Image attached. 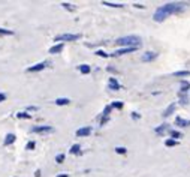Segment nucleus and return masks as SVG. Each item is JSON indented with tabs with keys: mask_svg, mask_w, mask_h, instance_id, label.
<instances>
[{
	"mask_svg": "<svg viewBox=\"0 0 190 177\" xmlns=\"http://www.w3.org/2000/svg\"><path fill=\"white\" fill-rule=\"evenodd\" d=\"M90 71H91V68H90L89 65H81V66H79V72H81V74H89Z\"/></svg>",
	"mask_w": 190,
	"mask_h": 177,
	"instance_id": "obj_14",
	"label": "nucleus"
},
{
	"mask_svg": "<svg viewBox=\"0 0 190 177\" xmlns=\"http://www.w3.org/2000/svg\"><path fill=\"white\" fill-rule=\"evenodd\" d=\"M63 161H65V155H63V153H61V155H57V156H56V162L61 164Z\"/></svg>",
	"mask_w": 190,
	"mask_h": 177,
	"instance_id": "obj_23",
	"label": "nucleus"
},
{
	"mask_svg": "<svg viewBox=\"0 0 190 177\" xmlns=\"http://www.w3.org/2000/svg\"><path fill=\"white\" fill-rule=\"evenodd\" d=\"M165 144H166L168 147H172V146H177V141H175V140H168Z\"/></svg>",
	"mask_w": 190,
	"mask_h": 177,
	"instance_id": "obj_25",
	"label": "nucleus"
},
{
	"mask_svg": "<svg viewBox=\"0 0 190 177\" xmlns=\"http://www.w3.org/2000/svg\"><path fill=\"white\" fill-rule=\"evenodd\" d=\"M61 6L67 9V11H75V6L73 5H70V3H61Z\"/></svg>",
	"mask_w": 190,
	"mask_h": 177,
	"instance_id": "obj_19",
	"label": "nucleus"
},
{
	"mask_svg": "<svg viewBox=\"0 0 190 177\" xmlns=\"http://www.w3.org/2000/svg\"><path fill=\"white\" fill-rule=\"evenodd\" d=\"M174 108H175V104H172V105H169L168 107V110L163 113V116H171V113L174 111Z\"/></svg>",
	"mask_w": 190,
	"mask_h": 177,
	"instance_id": "obj_20",
	"label": "nucleus"
},
{
	"mask_svg": "<svg viewBox=\"0 0 190 177\" xmlns=\"http://www.w3.org/2000/svg\"><path fill=\"white\" fill-rule=\"evenodd\" d=\"M17 117H18V119H30L32 116H30V114H27V113H17Z\"/></svg>",
	"mask_w": 190,
	"mask_h": 177,
	"instance_id": "obj_22",
	"label": "nucleus"
},
{
	"mask_svg": "<svg viewBox=\"0 0 190 177\" xmlns=\"http://www.w3.org/2000/svg\"><path fill=\"white\" fill-rule=\"evenodd\" d=\"M91 134V128L90 126H87V128H81V129L77 131V135L78 137H87V135H90Z\"/></svg>",
	"mask_w": 190,
	"mask_h": 177,
	"instance_id": "obj_7",
	"label": "nucleus"
},
{
	"mask_svg": "<svg viewBox=\"0 0 190 177\" xmlns=\"http://www.w3.org/2000/svg\"><path fill=\"white\" fill-rule=\"evenodd\" d=\"M171 135H172L174 138H180V137H183V135H181L180 132H177V131H172V132H171Z\"/></svg>",
	"mask_w": 190,
	"mask_h": 177,
	"instance_id": "obj_27",
	"label": "nucleus"
},
{
	"mask_svg": "<svg viewBox=\"0 0 190 177\" xmlns=\"http://www.w3.org/2000/svg\"><path fill=\"white\" fill-rule=\"evenodd\" d=\"M5 99H6V95H5V93H0V102H3Z\"/></svg>",
	"mask_w": 190,
	"mask_h": 177,
	"instance_id": "obj_31",
	"label": "nucleus"
},
{
	"mask_svg": "<svg viewBox=\"0 0 190 177\" xmlns=\"http://www.w3.org/2000/svg\"><path fill=\"white\" fill-rule=\"evenodd\" d=\"M96 54H97V56H101V57H108V54H106L105 51H97Z\"/></svg>",
	"mask_w": 190,
	"mask_h": 177,
	"instance_id": "obj_29",
	"label": "nucleus"
},
{
	"mask_svg": "<svg viewBox=\"0 0 190 177\" xmlns=\"http://www.w3.org/2000/svg\"><path fill=\"white\" fill-rule=\"evenodd\" d=\"M156 57H157L156 53H145V54L141 57V60H142V62H150V60H154Z\"/></svg>",
	"mask_w": 190,
	"mask_h": 177,
	"instance_id": "obj_8",
	"label": "nucleus"
},
{
	"mask_svg": "<svg viewBox=\"0 0 190 177\" xmlns=\"http://www.w3.org/2000/svg\"><path fill=\"white\" fill-rule=\"evenodd\" d=\"M175 123H177V126H189L190 120H183V119L177 117V119H175Z\"/></svg>",
	"mask_w": 190,
	"mask_h": 177,
	"instance_id": "obj_11",
	"label": "nucleus"
},
{
	"mask_svg": "<svg viewBox=\"0 0 190 177\" xmlns=\"http://www.w3.org/2000/svg\"><path fill=\"white\" fill-rule=\"evenodd\" d=\"M0 35H14V32H12V30H8V29H2V27H0Z\"/></svg>",
	"mask_w": 190,
	"mask_h": 177,
	"instance_id": "obj_21",
	"label": "nucleus"
},
{
	"mask_svg": "<svg viewBox=\"0 0 190 177\" xmlns=\"http://www.w3.org/2000/svg\"><path fill=\"white\" fill-rule=\"evenodd\" d=\"M70 101L67 99V98H58V99H56V104L57 105H67Z\"/></svg>",
	"mask_w": 190,
	"mask_h": 177,
	"instance_id": "obj_12",
	"label": "nucleus"
},
{
	"mask_svg": "<svg viewBox=\"0 0 190 177\" xmlns=\"http://www.w3.org/2000/svg\"><path fill=\"white\" fill-rule=\"evenodd\" d=\"M53 128L51 126H33L32 128V132L34 134H46V132H53Z\"/></svg>",
	"mask_w": 190,
	"mask_h": 177,
	"instance_id": "obj_4",
	"label": "nucleus"
},
{
	"mask_svg": "<svg viewBox=\"0 0 190 177\" xmlns=\"http://www.w3.org/2000/svg\"><path fill=\"white\" fill-rule=\"evenodd\" d=\"M136 47H126V48H121V50H118V51H115L112 56H121V54H126V53H132L135 51Z\"/></svg>",
	"mask_w": 190,
	"mask_h": 177,
	"instance_id": "obj_6",
	"label": "nucleus"
},
{
	"mask_svg": "<svg viewBox=\"0 0 190 177\" xmlns=\"http://www.w3.org/2000/svg\"><path fill=\"white\" fill-rule=\"evenodd\" d=\"M115 44H117V45H123L124 48L126 47H136L138 48V45H141V39L136 38V36H126V38L117 39Z\"/></svg>",
	"mask_w": 190,
	"mask_h": 177,
	"instance_id": "obj_2",
	"label": "nucleus"
},
{
	"mask_svg": "<svg viewBox=\"0 0 190 177\" xmlns=\"http://www.w3.org/2000/svg\"><path fill=\"white\" fill-rule=\"evenodd\" d=\"M81 38V35H70V33H63V35H58L56 36V39L54 41H77V39H79Z\"/></svg>",
	"mask_w": 190,
	"mask_h": 177,
	"instance_id": "obj_3",
	"label": "nucleus"
},
{
	"mask_svg": "<svg viewBox=\"0 0 190 177\" xmlns=\"http://www.w3.org/2000/svg\"><path fill=\"white\" fill-rule=\"evenodd\" d=\"M79 150H81V147H79V144H73L72 147H70V153H79Z\"/></svg>",
	"mask_w": 190,
	"mask_h": 177,
	"instance_id": "obj_17",
	"label": "nucleus"
},
{
	"mask_svg": "<svg viewBox=\"0 0 190 177\" xmlns=\"http://www.w3.org/2000/svg\"><path fill=\"white\" fill-rule=\"evenodd\" d=\"M105 6H111V8H123L121 3H109V2H103Z\"/></svg>",
	"mask_w": 190,
	"mask_h": 177,
	"instance_id": "obj_16",
	"label": "nucleus"
},
{
	"mask_svg": "<svg viewBox=\"0 0 190 177\" xmlns=\"http://www.w3.org/2000/svg\"><path fill=\"white\" fill-rule=\"evenodd\" d=\"M186 6H187L186 3H168V5H165V6H160V8L154 12V21L160 23V21H163L168 15L181 12Z\"/></svg>",
	"mask_w": 190,
	"mask_h": 177,
	"instance_id": "obj_1",
	"label": "nucleus"
},
{
	"mask_svg": "<svg viewBox=\"0 0 190 177\" xmlns=\"http://www.w3.org/2000/svg\"><path fill=\"white\" fill-rule=\"evenodd\" d=\"M115 152H117V153H120V155H123V153H126V149H124V147H117V149H115Z\"/></svg>",
	"mask_w": 190,
	"mask_h": 177,
	"instance_id": "obj_28",
	"label": "nucleus"
},
{
	"mask_svg": "<svg viewBox=\"0 0 190 177\" xmlns=\"http://www.w3.org/2000/svg\"><path fill=\"white\" fill-rule=\"evenodd\" d=\"M63 50V44H58V45H54V47L49 48V54H57Z\"/></svg>",
	"mask_w": 190,
	"mask_h": 177,
	"instance_id": "obj_10",
	"label": "nucleus"
},
{
	"mask_svg": "<svg viewBox=\"0 0 190 177\" xmlns=\"http://www.w3.org/2000/svg\"><path fill=\"white\" fill-rule=\"evenodd\" d=\"M181 89H183V92H187V89H189V84L186 83V81H183V83H181Z\"/></svg>",
	"mask_w": 190,
	"mask_h": 177,
	"instance_id": "obj_26",
	"label": "nucleus"
},
{
	"mask_svg": "<svg viewBox=\"0 0 190 177\" xmlns=\"http://www.w3.org/2000/svg\"><path fill=\"white\" fill-rule=\"evenodd\" d=\"M27 110H29V111H36L38 107H27Z\"/></svg>",
	"mask_w": 190,
	"mask_h": 177,
	"instance_id": "obj_32",
	"label": "nucleus"
},
{
	"mask_svg": "<svg viewBox=\"0 0 190 177\" xmlns=\"http://www.w3.org/2000/svg\"><path fill=\"white\" fill-rule=\"evenodd\" d=\"M46 62H42V63H38V65H33V66H30L29 69H27V72H38V71H42V69H45L46 68Z\"/></svg>",
	"mask_w": 190,
	"mask_h": 177,
	"instance_id": "obj_5",
	"label": "nucleus"
},
{
	"mask_svg": "<svg viewBox=\"0 0 190 177\" xmlns=\"http://www.w3.org/2000/svg\"><path fill=\"white\" fill-rule=\"evenodd\" d=\"M112 107H114V108H121V107H123V104H121V102H114V104H112Z\"/></svg>",
	"mask_w": 190,
	"mask_h": 177,
	"instance_id": "obj_30",
	"label": "nucleus"
},
{
	"mask_svg": "<svg viewBox=\"0 0 190 177\" xmlns=\"http://www.w3.org/2000/svg\"><path fill=\"white\" fill-rule=\"evenodd\" d=\"M57 177H67V174H58Z\"/></svg>",
	"mask_w": 190,
	"mask_h": 177,
	"instance_id": "obj_33",
	"label": "nucleus"
},
{
	"mask_svg": "<svg viewBox=\"0 0 190 177\" xmlns=\"http://www.w3.org/2000/svg\"><path fill=\"white\" fill-rule=\"evenodd\" d=\"M165 132H168V125H162L156 129V134H165Z\"/></svg>",
	"mask_w": 190,
	"mask_h": 177,
	"instance_id": "obj_15",
	"label": "nucleus"
},
{
	"mask_svg": "<svg viewBox=\"0 0 190 177\" xmlns=\"http://www.w3.org/2000/svg\"><path fill=\"white\" fill-rule=\"evenodd\" d=\"M175 77H190V71H180V72H175Z\"/></svg>",
	"mask_w": 190,
	"mask_h": 177,
	"instance_id": "obj_18",
	"label": "nucleus"
},
{
	"mask_svg": "<svg viewBox=\"0 0 190 177\" xmlns=\"http://www.w3.org/2000/svg\"><path fill=\"white\" fill-rule=\"evenodd\" d=\"M14 141H15V135H14V134H8V135L5 137L3 144H5V146H9V144H12Z\"/></svg>",
	"mask_w": 190,
	"mask_h": 177,
	"instance_id": "obj_9",
	"label": "nucleus"
},
{
	"mask_svg": "<svg viewBox=\"0 0 190 177\" xmlns=\"http://www.w3.org/2000/svg\"><path fill=\"white\" fill-rule=\"evenodd\" d=\"M118 87H120V86L115 81V78H109V89H111V90H117Z\"/></svg>",
	"mask_w": 190,
	"mask_h": 177,
	"instance_id": "obj_13",
	"label": "nucleus"
},
{
	"mask_svg": "<svg viewBox=\"0 0 190 177\" xmlns=\"http://www.w3.org/2000/svg\"><path fill=\"white\" fill-rule=\"evenodd\" d=\"M34 146H36V143H34V141H30V143H27L26 149H27V150H33V149H34Z\"/></svg>",
	"mask_w": 190,
	"mask_h": 177,
	"instance_id": "obj_24",
	"label": "nucleus"
}]
</instances>
